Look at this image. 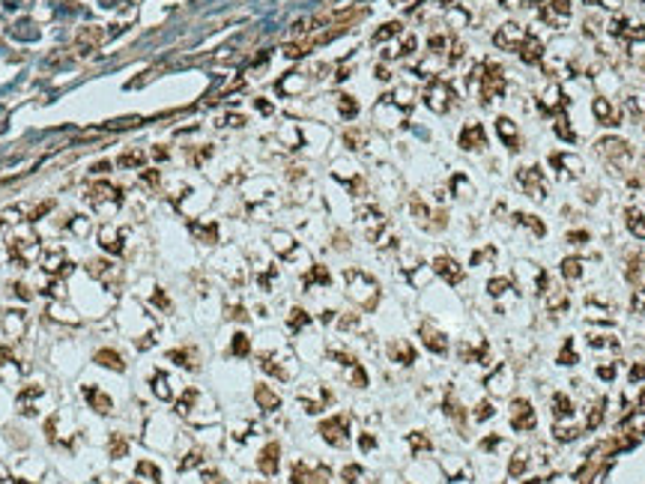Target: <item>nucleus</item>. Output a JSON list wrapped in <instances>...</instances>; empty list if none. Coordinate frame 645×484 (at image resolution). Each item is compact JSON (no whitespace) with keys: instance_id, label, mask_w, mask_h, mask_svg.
<instances>
[{"instance_id":"6","label":"nucleus","mask_w":645,"mask_h":484,"mask_svg":"<svg viewBox=\"0 0 645 484\" xmlns=\"http://www.w3.org/2000/svg\"><path fill=\"white\" fill-rule=\"evenodd\" d=\"M421 335H424V344H427L430 350H436V353H442V350H445V341H439V335H436V332H430V329L424 326V329H421Z\"/></svg>"},{"instance_id":"4","label":"nucleus","mask_w":645,"mask_h":484,"mask_svg":"<svg viewBox=\"0 0 645 484\" xmlns=\"http://www.w3.org/2000/svg\"><path fill=\"white\" fill-rule=\"evenodd\" d=\"M275 457H278V445L272 443V445H266V448H263V454H260V469L272 475V472L278 469V461H275Z\"/></svg>"},{"instance_id":"7","label":"nucleus","mask_w":645,"mask_h":484,"mask_svg":"<svg viewBox=\"0 0 645 484\" xmlns=\"http://www.w3.org/2000/svg\"><path fill=\"white\" fill-rule=\"evenodd\" d=\"M257 398H260V403H263V406H269V409H272V406H278V398H275L269 389H263V385L257 389Z\"/></svg>"},{"instance_id":"14","label":"nucleus","mask_w":645,"mask_h":484,"mask_svg":"<svg viewBox=\"0 0 645 484\" xmlns=\"http://www.w3.org/2000/svg\"><path fill=\"white\" fill-rule=\"evenodd\" d=\"M308 281H329V275H326V272L320 269V266H317V269L311 272V278H308Z\"/></svg>"},{"instance_id":"8","label":"nucleus","mask_w":645,"mask_h":484,"mask_svg":"<svg viewBox=\"0 0 645 484\" xmlns=\"http://www.w3.org/2000/svg\"><path fill=\"white\" fill-rule=\"evenodd\" d=\"M176 365H188V368H195V362H191V353H185V350H174V353H167Z\"/></svg>"},{"instance_id":"1","label":"nucleus","mask_w":645,"mask_h":484,"mask_svg":"<svg viewBox=\"0 0 645 484\" xmlns=\"http://www.w3.org/2000/svg\"><path fill=\"white\" fill-rule=\"evenodd\" d=\"M84 395H87V401L93 403V409H96V413H111V398H108L105 392H99L96 385H87V389H84Z\"/></svg>"},{"instance_id":"12","label":"nucleus","mask_w":645,"mask_h":484,"mask_svg":"<svg viewBox=\"0 0 645 484\" xmlns=\"http://www.w3.org/2000/svg\"><path fill=\"white\" fill-rule=\"evenodd\" d=\"M111 454H117V457H123V454H126V440H119V437H117V443L111 440Z\"/></svg>"},{"instance_id":"2","label":"nucleus","mask_w":645,"mask_h":484,"mask_svg":"<svg viewBox=\"0 0 645 484\" xmlns=\"http://www.w3.org/2000/svg\"><path fill=\"white\" fill-rule=\"evenodd\" d=\"M96 362H99L102 368H111V371H126L123 356L114 353V350H99V353H96Z\"/></svg>"},{"instance_id":"3","label":"nucleus","mask_w":645,"mask_h":484,"mask_svg":"<svg viewBox=\"0 0 645 484\" xmlns=\"http://www.w3.org/2000/svg\"><path fill=\"white\" fill-rule=\"evenodd\" d=\"M323 437L332 443V445H344V419H334V422H326L323 427Z\"/></svg>"},{"instance_id":"11","label":"nucleus","mask_w":645,"mask_h":484,"mask_svg":"<svg viewBox=\"0 0 645 484\" xmlns=\"http://www.w3.org/2000/svg\"><path fill=\"white\" fill-rule=\"evenodd\" d=\"M137 472H143V475H150L153 481H158V469H156L153 464H147V461H143V464H137Z\"/></svg>"},{"instance_id":"10","label":"nucleus","mask_w":645,"mask_h":484,"mask_svg":"<svg viewBox=\"0 0 645 484\" xmlns=\"http://www.w3.org/2000/svg\"><path fill=\"white\" fill-rule=\"evenodd\" d=\"M164 383H167V380H164L161 374L153 380V385H156V395H161V398H171V392H167V385H164Z\"/></svg>"},{"instance_id":"5","label":"nucleus","mask_w":645,"mask_h":484,"mask_svg":"<svg viewBox=\"0 0 645 484\" xmlns=\"http://www.w3.org/2000/svg\"><path fill=\"white\" fill-rule=\"evenodd\" d=\"M433 266H436V272H439V275H445V278H448L451 284H457V281H460V269H454V266H457L454 260H448V257H439V260H436Z\"/></svg>"},{"instance_id":"9","label":"nucleus","mask_w":645,"mask_h":484,"mask_svg":"<svg viewBox=\"0 0 645 484\" xmlns=\"http://www.w3.org/2000/svg\"><path fill=\"white\" fill-rule=\"evenodd\" d=\"M391 353H394V356H403V365H410V362H412V350H410V347L391 344Z\"/></svg>"},{"instance_id":"13","label":"nucleus","mask_w":645,"mask_h":484,"mask_svg":"<svg viewBox=\"0 0 645 484\" xmlns=\"http://www.w3.org/2000/svg\"><path fill=\"white\" fill-rule=\"evenodd\" d=\"M233 350L242 356V353H248V341H245V335H236V341H233Z\"/></svg>"}]
</instances>
